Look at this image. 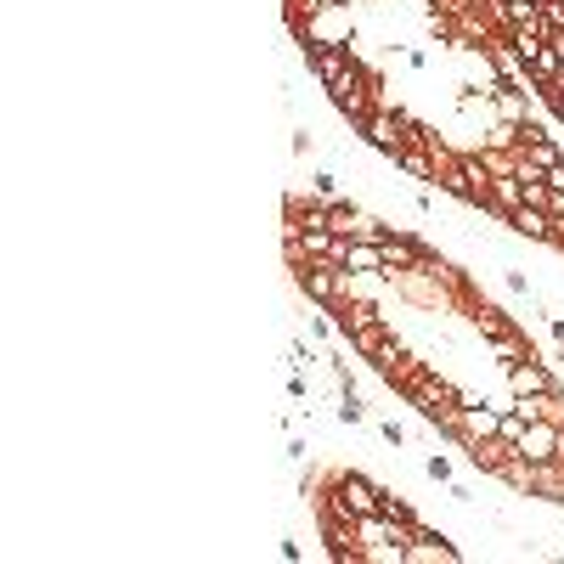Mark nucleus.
I'll return each instance as SVG.
<instances>
[{"mask_svg": "<svg viewBox=\"0 0 564 564\" xmlns=\"http://www.w3.org/2000/svg\"><path fill=\"white\" fill-rule=\"evenodd\" d=\"M525 463H559L564 457V429H553L548 418H536L525 435H519V446H514Z\"/></svg>", "mask_w": 564, "mask_h": 564, "instance_id": "obj_1", "label": "nucleus"}, {"mask_svg": "<svg viewBox=\"0 0 564 564\" xmlns=\"http://www.w3.org/2000/svg\"><path fill=\"white\" fill-rule=\"evenodd\" d=\"M299 282H305V294L322 299V305H339V299L350 294V271L345 266H316L311 260V266L299 271Z\"/></svg>", "mask_w": 564, "mask_h": 564, "instance_id": "obj_2", "label": "nucleus"}, {"mask_svg": "<svg viewBox=\"0 0 564 564\" xmlns=\"http://www.w3.org/2000/svg\"><path fill=\"white\" fill-rule=\"evenodd\" d=\"M345 243L350 237H339V232H299L294 254L299 260H316V266H345Z\"/></svg>", "mask_w": 564, "mask_h": 564, "instance_id": "obj_3", "label": "nucleus"}, {"mask_svg": "<svg viewBox=\"0 0 564 564\" xmlns=\"http://www.w3.org/2000/svg\"><path fill=\"white\" fill-rule=\"evenodd\" d=\"M508 390H514V395H553V373L536 356L531 361H514V367H508Z\"/></svg>", "mask_w": 564, "mask_h": 564, "instance_id": "obj_4", "label": "nucleus"}, {"mask_svg": "<svg viewBox=\"0 0 564 564\" xmlns=\"http://www.w3.org/2000/svg\"><path fill=\"white\" fill-rule=\"evenodd\" d=\"M407 564H457V548L452 542H435V536L423 531L407 542Z\"/></svg>", "mask_w": 564, "mask_h": 564, "instance_id": "obj_5", "label": "nucleus"}, {"mask_svg": "<svg viewBox=\"0 0 564 564\" xmlns=\"http://www.w3.org/2000/svg\"><path fill=\"white\" fill-rule=\"evenodd\" d=\"M508 226L525 232V237H553V215L548 209H531V204H519L514 215H508Z\"/></svg>", "mask_w": 564, "mask_h": 564, "instance_id": "obj_6", "label": "nucleus"}, {"mask_svg": "<svg viewBox=\"0 0 564 564\" xmlns=\"http://www.w3.org/2000/svg\"><path fill=\"white\" fill-rule=\"evenodd\" d=\"M345 271H384V249H378V243L350 237V243H345Z\"/></svg>", "mask_w": 564, "mask_h": 564, "instance_id": "obj_7", "label": "nucleus"}, {"mask_svg": "<svg viewBox=\"0 0 564 564\" xmlns=\"http://www.w3.org/2000/svg\"><path fill=\"white\" fill-rule=\"evenodd\" d=\"M474 322H480V333H486V339H502V333H514V322H508L497 305H480V311H474Z\"/></svg>", "mask_w": 564, "mask_h": 564, "instance_id": "obj_8", "label": "nucleus"}, {"mask_svg": "<svg viewBox=\"0 0 564 564\" xmlns=\"http://www.w3.org/2000/svg\"><path fill=\"white\" fill-rule=\"evenodd\" d=\"M525 429H531V423L519 418V412H508V418H497V435L508 440V446H519V435H525Z\"/></svg>", "mask_w": 564, "mask_h": 564, "instance_id": "obj_9", "label": "nucleus"}, {"mask_svg": "<svg viewBox=\"0 0 564 564\" xmlns=\"http://www.w3.org/2000/svg\"><path fill=\"white\" fill-rule=\"evenodd\" d=\"M548 187H553V192H564V158H559V164L548 170Z\"/></svg>", "mask_w": 564, "mask_h": 564, "instance_id": "obj_10", "label": "nucleus"}]
</instances>
